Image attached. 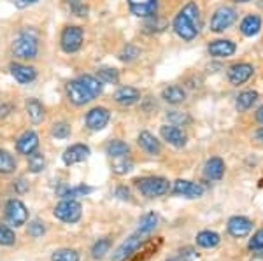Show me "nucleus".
Here are the masks:
<instances>
[{
    "label": "nucleus",
    "instance_id": "obj_1",
    "mask_svg": "<svg viewBox=\"0 0 263 261\" xmlns=\"http://www.w3.org/2000/svg\"><path fill=\"white\" fill-rule=\"evenodd\" d=\"M198 19H200L198 6L195 2H188L174 18L172 28L176 32V35L181 37L182 41H193L198 35V32H200Z\"/></svg>",
    "mask_w": 263,
    "mask_h": 261
},
{
    "label": "nucleus",
    "instance_id": "obj_2",
    "mask_svg": "<svg viewBox=\"0 0 263 261\" xmlns=\"http://www.w3.org/2000/svg\"><path fill=\"white\" fill-rule=\"evenodd\" d=\"M11 51L20 60H33V58H37V54H39V37H37V32H21L14 39V42H12Z\"/></svg>",
    "mask_w": 263,
    "mask_h": 261
},
{
    "label": "nucleus",
    "instance_id": "obj_3",
    "mask_svg": "<svg viewBox=\"0 0 263 261\" xmlns=\"http://www.w3.org/2000/svg\"><path fill=\"white\" fill-rule=\"evenodd\" d=\"M135 186L146 198H160L171 191V183L165 177H158V175L135 179Z\"/></svg>",
    "mask_w": 263,
    "mask_h": 261
},
{
    "label": "nucleus",
    "instance_id": "obj_4",
    "mask_svg": "<svg viewBox=\"0 0 263 261\" xmlns=\"http://www.w3.org/2000/svg\"><path fill=\"white\" fill-rule=\"evenodd\" d=\"M83 39H84V32L81 27H76V25L65 27L60 35V46H62L63 53H67V54L78 53L83 46Z\"/></svg>",
    "mask_w": 263,
    "mask_h": 261
},
{
    "label": "nucleus",
    "instance_id": "obj_5",
    "mask_svg": "<svg viewBox=\"0 0 263 261\" xmlns=\"http://www.w3.org/2000/svg\"><path fill=\"white\" fill-rule=\"evenodd\" d=\"M54 217L60 219L62 223H67V225H74L81 219L83 216V207L78 200H62L60 204L54 207L53 210Z\"/></svg>",
    "mask_w": 263,
    "mask_h": 261
},
{
    "label": "nucleus",
    "instance_id": "obj_6",
    "mask_svg": "<svg viewBox=\"0 0 263 261\" xmlns=\"http://www.w3.org/2000/svg\"><path fill=\"white\" fill-rule=\"evenodd\" d=\"M65 93H67V98H69L74 105H78V107L86 105V104H90L91 100H95L93 93L84 86V83L79 77L72 79V81L65 84Z\"/></svg>",
    "mask_w": 263,
    "mask_h": 261
},
{
    "label": "nucleus",
    "instance_id": "obj_7",
    "mask_svg": "<svg viewBox=\"0 0 263 261\" xmlns=\"http://www.w3.org/2000/svg\"><path fill=\"white\" fill-rule=\"evenodd\" d=\"M4 210H6V219L11 226L20 228V226L27 225L28 210H27V205H25L21 200H16V198L9 200L6 204V209Z\"/></svg>",
    "mask_w": 263,
    "mask_h": 261
},
{
    "label": "nucleus",
    "instance_id": "obj_8",
    "mask_svg": "<svg viewBox=\"0 0 263 261\" xmlns=\"http://www.w3.org/2000/svg\"><path fill=\"white\" fill-rule=\"evenodd\" d=\"M235 19H237V11L233 7L228 6L219 7L213 14V18H211V30L214 33H221L227 28H230L235 23Z\"/></svg>",
    "mask_w": 263,
    "mask_h": 261
},
{
    "label": "nucleus",
    "instance_id": "obj_9",
    "mask_svg": "<svg viewBox=\"0 0 263 261\" xmlns=\"http://www.w3.org/2000/svg\"><path fill=\"white\" fill-rule=\"evenodd\" d=\"M172 193L177 196H184V198H200V196H203V193H205V188L200 183L177 179L172 186Z\"/></svg>",
    "mask_w": 263,
    "mask_h": 261
},
{
    "label": "nucleus",
    "instance_id": "obj_10",
    "mask_svg": "<svg viewBox=\"0 0 263 261\" xmlns=\"http://www.w3.org/2000/svg\"><path fill=\"white\" fill-rule=\"evenodd\" d=\"M109 121H111V112H109V109L105 107H93L88 111L86 114V126L91 130V132H100V130H104L105 126L109 125Z\"/></svg>",
    "mask_w": 263,
    "mask_h": 261
},
{
    "label": "nucleus",
    "instance_id": "obj_11",
    "mask_svg": "<svg viewBox=\"0 0 263 261\" xmlns=\"http://www.w3.org/2000/svg\"><path fill=\"white\" fill-rule=\"evenodd\" d=\"M142 246V235L139 233H134L126 238L125 242L118 247L116 251L112 252V261H123V259H128L130 256H134L135 252L141 249Z\"/></svg>",
    "mask_w": 263,
    "mask_h": 261
},
{
    "label": "nucleus",
    "instance_id": "obj_12",
    "mask_svg": "<svg viewBox=\"0 0 263 261\" xmlns=\"http://www.w3.org/2000/svg\"><path fill=\"white\" fill-rule=\"evenodd\" d=\"M128 2V9L137 18H151L156 16L158 9V0H126Z\"/></svg>",
    "mask_w": 263,
    "mask_h": 261
},
{
    "label": "nucleus",
    "instance_id": "obj_13",
    "mask_svg": "<svg viewBox=\"0 0 263 261\" xmlns=\"http://www.w3.org/2000/svg\"><path fill=\"white\" fill-rule=\"evenodd\" d=\"M90 153L91 151L86 144H74L63 151L62 159L67 167H70V165H76V163H81L84 159H88L90 158Z\"/></svg>",
    "mask_w": 263,
    "mask_h": 261
},
{
    "label": "nucleus",
    "instance_id": "obj_14",
    "mask_svg": "<svg viewBox=\"0 0 263 261\" xmlns=\"http://www.w3.org/2000/svg\"><path fill=\"white\" fill-rule=\"evenodd\" d=\"M254 74V69L251 63H235L228 69V81H230L233 86H239V84H244L251 79V75Z\"/></svg>",
    "mask_w": 263,
    "mask_h": 261
},
{
    "label": "nucleus",
    "instance_id": "obj_15",
    "mask_svg": "<svg viewBox=\"0 0 263 261\" xmlns=\"http://www.w3.org/2000/svg\"><path fill=\"white\" fill-rule=\"evenodd\" d=\"M227 230L232 237L235 238H242V237H248L253 230V223L244 216H233L228 219V225H227Z\"/></svg>",
    "mask_w": 263,
    "mask_h": 261
},
{
    "label": "nucleus",
    "instance_id": "obj_16",
    "mask_svg": "<svg viewBox=\"0 0 263 261\" xmlns=\"http://www.w3.org/2000/svg\"><path fill=\"white\" fill-rule=\"evenodd\" d=\"M160 135L167 144L174 147H184L186 146V133L176 125H163L160 128Z\"/></svg>",
    "mask_w": 263,
    "mask_h": 261
},
{
    "label": "nucleus",
    "instance_id": "obj_17",
    "mask_svg": "<svg viewBox=\"0 0 263 261\" xmlns=\"http://www.w3.org/2000/svg\"><path fill=\"white\" fill-rule=\"evenodd\" d=\"M11 74L20 84H28L37 79V70L27 63H11Z\"/></svg>",
    "mask_w": 263,
    "mask_h": 261
},
{
    "label": "nucleus",
    "instance_id": "obj_18",
    "mask_svg": "<svg viewBox=\"0 0 263 261\" xmlns=\"http://www.w3.org/2000/svg\"><path fill=\"white\" fill-rule=\"evenodd\" d=\"M37 147H39V137H37V133L32 132V130L21 133L20 138L16 140V151H18L20 154H23V156H28L33 151H37Z\"/></svg>",
    "mask_w": 263,
    "mask_h": 261
},
{
    "label": "nucleus",
    "instance_id": "obj_19",
    "mask_svg": "<svg viewBox=\"0 0 263 261\" xmlns=\"http://www.w3.org/2000/svg\"><path fill=\"white\" fill-rule=\"evenodd\" d=\"M207 49H209L211 56H214V58H228L237 51V46H235V42H232L228 39H218V41L211 42Z\"/></svg>",
    "mask_w": 263,
    "mask_h": 261
},
{
    "label": "nucleus",
    "instance_id": "obj_20",
    "mask_svg": "<svg viewBox=\"0 0 263 261\" xmlns=\"http://www.w3.org/2000/svg\"><path fill=\"white\" fill-rule=\"evenodd\" d=\"M141 100V91L134 86H121L114 93V102L120 105H134Z\"/></svg>",
    "mask_w": 263,
    "mask_h": 261
},
{
    "label": "nucleus",
    "instance_id": "obj_21",
    "mask_svg": "<svg viewBox=\"0 0 263 261\" xmlns=\"http://www.w3.org/2000/svg\"><path fill=\"white\" fill-rule=\"evenodd\" d=\"M137 142L147 154H151V156H158V154L162 153V144H160V140L149 132H141V133H139Z\"/></svg>",
    "mask_w": 263,
    "mask_h": 261
},
{
    "label": "nucleus",
    "instance_id": "obj_22",
    "mask_svg": "<svg viewBox=\"0 0 263 261\" xmlns=\"http://www.w3.org/2000/svg\"><path fill=\"white\" fill-rule=\"evenodd\" d=\"M203 174L209 180H219L224 174V162L218 156L207 159L205 167H203Z\"/></svg>",
    "mask_w": 263,
    "mask_h": 261
},
{
    "label": "nucleus",
    "instance_id": "obj_23",
    "mask_svg": "<svg viewBox=\"0 0 263 261\" xmlns=\"http://www.w3.org/2000/svg\"><path fill=\"white\" fill-rule=\"evenodd\" d=\"M162 98L167 104L177 105V104H182L186 100V91H184V88L179 86V84H171V86L163 88Z\"/></svg>",
    "mask_w": 263,
    "mask_h": 261
},
{
    "label": "nucleus",
    "instance_id": "obj_24",
    "mask_svg": "<svg viewBox=\"0 0 263 261\" xmlns=\"http://www.w3.org/2000/svg\"><path fill=\"white\" fill-rule=\"evenodd\" d=\"M91 191H93V188L84 186V184H81V186H65V184H63V186L58 188V195H60L63 200H76V198H79V196L90 195Z\"/></svg>",
    "mask_w": 263,
    "mask_h": 261
},
{
    "label": "nucleus",
    "instance_id": "obj_25",
    "mask_svg": "<svg viewBox=\"0 0 263 261\" xmlns=\"http://www.w3.org/2000/svg\"><path fill=\"white\" fill-rule=\"evenodd\" d=\"M261 28V18L258 14H248L240 21V33L246 37H254Z\"/></svg>",
    "mask_w": 263,
    "mask_h": 261
},
{
    "label": "nucleus",
    "instance_id": "obj_26",
    "mask_svg": "<svg viewBox=\"0 0 263 261\" xmlns=\"http://www.w3.org/2000/svg\"><path fill=\"white\" fill-rule=\"evenodd\" d=\"M25 109H27V114H28V117H30V121L33 125L41 123V121L44 119V105H42L37 98L27 100Z\"/></svg>",
    "mask_w": 263,
    "mask_h": 261
},
{
    "label": "nucleus",
    "instance_id": "obj_27",
    "mask_svg": "<svg viewBox=\"0 0 263 261\" xmlns=\"http://www.w3.org/2000/svg\"><path fill=\"white\" fill-rule=\"evenodd\" d=\"M221 242V237H219L216 231H211V230H203L200 233L197 235V244L203 249H213L218 244Z\"/></svg>",
    "mask_w": 263,
    "mask_h": 261
},
{
    "label": "nucleus",
    "instance_id": "obj_28",
    "mask_svg": "<svg viewBox=\"0 0 263 261\" xmlns=\"http://www.w3.org/2000/svg\"><path fill=\"white\" fill-rule=\"evenodd\" d=\"M158 226V214L155 212H147L144 214L141 217V221H139V228H137V233L139 235H149L153 230Z\"/></svg>",
    "mask_w": 263,
    "mask_h": 261
},
{
    "label": "nucleus",
    "instance_id": "obj_29",
    "mask_svg": "<svg viewBox=\"0 0 263 261\" xmlns=\"http://www.w3.org/2000/svg\"><path fill=\"white\" fill-rule=\"evenodd\" d=\"M105 153H107L111 158L128 156V153H130V146L126 144V142H123V140H118V138H114V140H111L107 146H105Z\"/></svg>",
    "mask_w": 263,
    "mask_h": 261
},
{
    "label": "nucleus",
    "instance_id": "obj_30",
    "mask_svg": "<svg viewBox=\"0 0 263 261\" xmlns=\"http://www.w3.org/2000/svg\"><path fill=\"white\" fill-rule=\"evenodd\" d=\"M256 100H258L256 91L248 90V91L239 93V96H237V100H235V105H237V109H239L240 112H244V111H248V109H251Z\"/></svg>",
    "mask_w": 263,
    "mask_h": 261
},
{
    "label": "nucleus",
    "instance_id": "obj_31",
    "mask_svg": "<svg viewBox=\"0 0 263 261\" xmlns=\"http://www.w3.org/2000/svg\"><path fill=\"white\" fill-rule=\"evenodd\" d=\"M16 170V159L14 156L6 149H0V174L7 175Z\"/></svg>",
    "mask_w": 263,
    "mask_h": 261
},
{
    "label": "nucleus",
    "instance_id": "obj_32",
    "mask_svg": "<svg viewBox=\"0 0 263 261\" xmlns=\"http://www.w3.org/2000/svg\"><path fill=\"white\" fill-rule=\"evenodd\" d=\"M112 172L116 175H126L128 172L134 168V162L128 156H120V158H112Z\"/></svg>",
    "mask_w": 263,
    "mask_h": 261
},
{
    "label": "nucleus",
    "instance_id": "obj_33",
    "mask_svg": "<svg viewBox=\"0 0 263 261\" xmlns=\"http://www.w3.org/2000/svg\"><path fill=\"white\" fill-rule=\"evenodd\" d=\"M109 251H111V240H109V238H99L91 247V258L104 259Z\"/></svg>",
    "mask_w": 263,
    "mask_h": 261
},
{
    "label": "nucleus",
    "instance_id": "obj_34",
    "mask_svg": "<svg viewBox=\"0 0 263 261\" xmlns=\"http://www.w3.org/2000/svg\"><path fill=\"white\" fill-rule=\"evenodd\" d=\"M44 167H46L44 154L39 153V151H33V153L28 154V170L32 174H39V172L44 170Z\"/></svg>",
    "mask_w": 263,
    "mask_h": 261
},
{
    "label": "nucleus",
    "instance_id": "obj_35",
    "mask_svg": "<svg viewBox=\"0 0 263 261\" xmlns=\"http://www.w3.org/2000/svg\"><path fill=\"white\" fill-rule=\"evenodd\" d=\"M97 79H99L102 84H118V81H120V74H118L116 69L104 67V69H99Z\"/></svg>",
    "mask_w": 263,
    "mask_h": 261
},
{
    "label": "nucleus",
    "instance_id": "obj_36",
    "mask_svg": "<svg viewBox=\"0 0 263 261\" xmlns=\"http://www.w3.org/2000/svg\"><path fill=\"white\" fill-rule=\"evenodd\" d=\"M81 81L84 83V86L88 88V90L91 91L93 93V96H99L100 93H102V88H104V84H102L99 79H97V75H90V74H84V75H81Z\"/></svg>",
    "mask_w": 263,
    "mask_h": 261
},
{
    "label": "nucleus",
    "instance_id": "obj_37",
    "mask_svg": "<svg viewBox=\"0 0 263 261\" xmlns=\"http://www.w3.org/2000/svg\"><path fill=\"white\" fill-rule=\"evenodd\" d=\"M16 242V233L11 226L0 223V246H14Z\"/></svg>",
    "mask_w": 263,
    "mask_h": 261
},
{
    "label": "nucleus",
    "instance_id": "obj_38",
    "mask_svg": "<svg viewBox=\"0 0 263 261\" xmlns=\"http://www.w3.org/2000/svg\"><path fill=\"white\" fill-rule=\"evenodd\" d=\"M51 261H79V252L76 249H58L53 252Z\"/></svg>",
    "mask_w": 263,
    "mask_h": 261
},
{
    "label": "nucleus",
    "instance_id": "obj_39",
    "mask_svg": "<svg viewBox=\"0 0 263 261\" xmlns=\"http://www.w3.org/2000/svg\"><path fill=\"white\" fill-rule=\"evenodd\" d=\"M141 54V49L137 48V46H134V44H126L125 48L121 49L120 51V54H118V58H120L121 62H134L135 58Z\"/></svg>",
    "mask_w": 263,
    "mask_h": 261
},
{
    "label": "nucleus",
    "instance_id": "obj_40",
    "mask_svg": "<svg viewBox=\"0 0 263 261\" xmlns=\"http://www.w3.org/2000/svg\"><path fill=\"white\" fill-rule=\"evenodd\" d=\"M51 135L54 138H67L70 137V125L65 123V121H58L51 126Z\"/></svg>",
    "mask_w": 263,
    "mask_h": 261
},
{
    "label": "nucleus",
    "instance_id": "obj_41",
    "mask_svg": "<svg viewBox=\"0 0 263 261\" xmlns=\"http://www.w3.org/2000/svg\"><path fill=\"white\" fill-rule=\"evenodd\" d=\"M167 119L171 125H176V126H181V125H186L192 121V117H190L186 112H179V111H171L167 114Z\"/></svg>",
    "mask_w": 263,
    "mask_h": 261
},
{
    "label": "nucleus",
    "instance_id": "obj_42",
    "mask_svg": "<svg viewBox=\"0 0 263 261\" xmlns=\"http://www.w3.org/2000/svg\"><path fill=\"white\" fill-rule=\"evenodd\" d=\"M27 231H28V235H30V237L39 238V237H42V235L46 233V225L41 219H33V221L28 223Z\"/></svg>",
    "mask_w": 263,
    "mask_h": 261
},
{
    "label": "nucleus",
    "instance_id": "obj_43",
    "mask_svg": "<svg viewBox=\"0 0 263 261\" xmlns=\"http://www.w3.org/2000/svg\"><path fill=\"white\" fill-rule=\"evenodd\" d=\"M248 249L251 252H263V230H258L256 233L249 238Z\"/></svg>",
    "mask_w": 263,
    "mask_h": 261
},
{
    "label": "nucleus",
    "instance_id": "obj_44",
    "mask_svg": "<svg viewBox=\"0 0 263 261\" xmlns=\"http://www.w3.org/2000/svg\"><path fill=\"white\" fill-rule=\"evenodd\" d=\"M146 28L147 32H163L167 28V21L156 18V16H151V18H147Z\"/></svg>",
    "mask_w": 263,
    "mask_h": 261
},
{
    "label": "nucleus",
    "instance_id": "obj_45",
    "mask_svg": "<svg viewBox=\"0 0 263 261\" xmlns=\"http://www.w3.org/2000/svg\"><path fill=\"white\" fill-rule=\"evenodd\" d=\"M67 4H69L70 11L79 18H84L88 14V7L84 6V0H67Z\"/></svg>",
    "mask_w": 263,
    "mask_h": 261
},
{
    "label": "nucleus",
    "instance_id": "obj_46",
    "mask_svg": "<svg viewBox=\"0 0 263 261\" xmlns=\"http://www.w3.org/2000/svg\"><path fill=\"white\" fill-rule=\"evenodd\" d=\"M179 256L184 261H195L198 258V252L193 247H182V249H179Z\"/></svg>",
    "mask_w": 263,
    "mask_h": 261
},
{
    "label": "nucleus",
    "instance_id": "obj_47",
    "mask_svg": "<svg viewBox=\"0 0 263 261\" xmlns=\"http://www.w3.org/2000/svg\"><path fill=\"white\" fill-rule=\"evenodd\" d=\"M12 111H14V105H12V104H7V102H4V100H0V117L9 116Z\"/></svg>",
    "mask_w": 263,
    "mask_h": 261
},
{
    "label": "nucleus",
    "instance_id": "obj_48",
    "mask_svg": "<svg viewBox=\"0 0 263 261\" xmlns=\"http://www.w3.org/2000/svg\"><path fill=\"white\" fill-rule=\"evenodd\" d=\"M114 195H116L120 200H130V189L125 186H118L116 191H114Z\"/></svg>",
    "mask_w": 263,
    "mask_h": 261
},
{
    "label": "nucleus",
    "instance_id": "obj_49",
    "mask_svg": "<svg viewBox=\"0 0 263 261\" xmlns=\"http://www.w3.org/2000/svg\"><path fill=\"white\" fill-rule=\"evenodd\" d=\"M14 189L18 193H27L28 191V183L23 177H20L18 180H14Z\"/></svg>",
    "mask_w": 263,
    "mask_h": 261
},
{
    "label": "nucleus",
    "instance_id": "obj_50",
    "mask_svg": "<svg viewBox=\"0 0 263 261\" xmlns=\"http://www.w3.org/2000/svg\"><path fill=\"white\" fill-rule=\"evenodd\" d=\"M39 2V0H14V6L18 7V9H25V7L32 6V4Z\"/></svg>",
    "mask_w": 263,
    "mask_h": 261
},
{
    "label": "nucleus",
    "instance_id": "obj_51",
    "mask_svg": "<svg viewBox=\"0 0 263 261\" xmlns=\"http://www.w3.org/2000/svg\"><path fill=\"white\" fill-rule=\"evenodd\" d=\"M254 140L258 142H263V126H260V128L254 132Z\"/></svg>",
    "mask_w": 263,
    "mask_h": 261
},
{
    "label": "nucleus",
    "instance_id": "obj_52",
    "mask_svg": "<svg viewBox=\"0 0 263 261\" xmlns=\"http://www.w3.org/2000/svg\"><path fill=\"white\" fill-rule=\"evenodd\" d=\"M254 117H256L258 123H261V125H263V105L256 111V114H254Z\"/></svg>",
    "mask_w": 263,
    "mask_h": 261
},
{
    "label": "nucleus",
    "instance_id": "obj_53",
    "mask_svg": "<svg viewBox=\"0 0 263 261\" xmlns=\"http://www.w3.org/2000/svg\"><path fill=\"white\" fill-rule=\"evenodd\" d=\"M235 4H246V2H251V0H233Z\"/></svg>",
    "mask_w": 263,
    "mask_h": 261
},
{
    "label": "nucleus",
    "instance_id": "obj_54",
    "mask_svg": "<svg viewBox=\"0 0 263 261\" xmlns=\"http://www.w3.org/2000/svg\"><path fill=\"white\" fill-rule=\"evenodd\" d=\"M167 261H184V259H182V258H168Z\"/></svg>",
    "mask_w": 263,
    "mask_h": 261
}]
</instances>
